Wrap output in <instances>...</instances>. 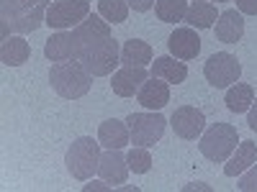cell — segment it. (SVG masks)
I'll list each match as a JSON object with an SVG mask.
<instances>
[{"label":"cell","instance_id":"1","mask_svg":"<svg viewBox=\"0 0 257 192\" xmlns=\"http://www.w3.org/2000/svg\"><path fill=\"white\" fill-rule=\"evenodd\" d=\"M0 18H3V36L8 31L29 34L47 24V0H3L0 3Z\"/></svg>","mask_w":257,"mask_h":192},{"label":"cell","instance_id":"2","mask_svg":"<svg viewBox=\"0 0 257 192\" xmlns=\"http://www.w3.org/2000/svg\"><path fill=\"white\" fill-rule=\"evenodd\" d=\"M49 82L52 90L64 98V100H77L82 95H88L93 88V74L88 72V67L80 59H70V62H54L49 70Z\"/></svg>","mask_w":257,"mask_h":192},{"label":"cell","instance_id":"3","mask_svg":"<svg viewBox=\"0 0 257 192\" xmlns=\"http://www.w3.org/2000/svg\"><path fill=\"white\" fill-rule=\"evenodd\" d=\"M64 164H67V172L75 180L80 182L93 180V174L98 172V164H100V141H95L93 136L75 138L67 148Z\"/></svg>","mask_w":257,"mask_h":192},{"label":"cell","instance_id":"4","mask_svg":"<svg viewBox=\"0 0 257 192\" xmlns=\"http://www.w3.org/2000/svg\"><path fill=\"white\" fill-rule=\"evenodd\" d=\"M239 146V134H237V128H234L231 123H211L203 136H201V154L208 159V162H226L231 154H234V148Z\"/></svg>","mask_w":257,"mask_h":192},{"label":"cell","instance_id":"5","mask_svg":"<svg viewBox=\"0 0 257 192\" xmlns=\"http://www.w3.org/2000/svg\"><path fill=\"white\" fill-rule=\"evenodd\" d=\"M239 74H242V64L229 52L211 54L208 62L203 64V77L208 80L211 88H216V90L231 88L234 82H239Z\"/></svg>","mask_w":257,"mask_h":192},{"label":"cell","instance_id":"6","mask_svg":"<svg viewBox=\"0 0 257 192\" xmlns=\"http://www.w3.org/2000/svg\"><path fill=\"white\" fill-rule=\"evenodd\" d=\"M72 36H75V44H77V59H82L95 46H100L103 41H108L113 34H111V24L103 16H88L82 24H77L72 28Z\"/></svg>","mask_w":257,"mask_h":192},{"label":"cell","instance_id":"7","mask_svg":"<svg viewBox=\"0 0 257 192\" xmlns=\"http://www.w3.org/2000/svg\"><path fill=\"white\" fill-rule=\"evenodd\" d=\"M126 126H128V134H132V144L149 148L162 138L165 128H167V120L157 110L155 113H132L126 118Z\"/></svg>","mask_w":257,"mask_h":192},{"label":"cell","instance_id":"8","mask_svg":"<svg viewBox=\"0 0 257 192\" xmlns=\"http://www.w3.org/2000/svg\"><path fill=\"white\" fill-rule=\"evenodd\" d=\"M90 16V0H54L47 8V26L64 31L75 28Z\"/></svg>","mask_w":257,"mask_h":192},{"label":"cell","instance_id":"9","mask_svg":"<svg viewBox=\"0 0 257 192\" xmlns=\"http://www.w3.org/2000/svg\"><path fill=\"white\" fill-rule=\"evenodd\" d=\"M80 62L88 67V72L93 77H108L121 64V46H118V41L111 36L108 41H103L100 46H95L88 56H82Z\"/></svg>","mask_w":257,"mask_h":192},{"label":"cell","instance_id":"10","mask_svg":"<svg viewBox=\"0 0 257 192\" xmlns=\"http://www.w3.org/2000/svg\"><path fill=\"white\" fill-rule=\"evenodd\" d=\"M170 126H173L175 136H180L185 141H193V138H198L203 134L206 116H203V110L196 108V105H180V108H175L173 118H170Z\"/></svg>","mask_w":257,"mask_h":192},{"label":"cell","instance_id":"11","mask_svg":"<svg viewBox=\"0 0 257 192\" xmlns=\"http://www.w3.org/2000/svg\"><path fill=\"white\" fill-rule=\"evenodd\" d=\"M128 162L123 148H105V154H100V164H98V174L103 182H108L113 187H121L128 177Z\"/></svg>","mask_w":257,"mask_h":192},{"label":"cell","instance_id":"12","mask_svg":"<svg viewBox=\"0 0 257 192\" xmlns=\"http://www.w3.org/2000/svg\"><path fill=\"white\" fill-rule=\"evenodd\" d=\"M167 49L175 59L180 62H190L201 54V36L193 31L190 26H183V28H175L173 36L167 38Z\"/></svg>","mask_w":257,"mask_h":192},{"label":"cell","instance_id":"13","mask_svg":"<svg viewBox=\"0 0 257 192\" xmlns=\"http://www.w3.org/2000/svg\"><path fill=\"white\" fill-rule=\"evenodd\" d=\"M137 100H139V105H144L147 110L165 108V105L170 102V82L149 74L144 80V84L139 88V92H137Z\"/></svg>","mask_w":257,"mask_h":192},{"label":"cell","instance_id":"14","mask_svg":"<svg viewBox=\"0 0 257 192\" xmlns=\"http://www.w3.org/2000/svg\"><path fill=\"white\" fill-rule=\"evenodd\" d=\"M149 77V72L144 67H123L118 72H113L111 77V88L118 98H134L139 92V88L144 84V80Z\"/></svg>","mask_w":257,"mask_h":192},{"label":"cell","instance_id":"15","mask_svg":"<svg viewBox=\"0 0 257 192\" xmlns=\"http://www.w3.org/2000/svg\"><path fill=\"white\" fill-rule=\"evenodd\" d=\"M44 56L49 62H70L77 59V44H75V36L72 31H57L47 38L44 44Z\"/></svg>","mask_w":257,"mask_h":192},{"label":"cell","instance_id":"16","mask_svg":"<svg viewBox=\"0 0 257 192\" xmlns=\"http://www.w3.org/2000/svg\"><path fill=\"white\" fill-rule=\"evenodd\" d=\"M244 36V18L239 10H224L216 18V38L221 44H237V41Z\"/></svg>","mask_w":257,"mask_h":192},{"label":"cell","instance_id":"17","mask_svg":"<svg viewBox=\"0 0 257 192\" xmlns=\"http://www.w3.org/2000/svg\"><path fill=\"white\" fill-rule=\"evenodd\" d=\"M98 141L103 148H126V144L132 141V134H128L126 120H103L98 128Z\"/></svg>","mask_w":257,"mask_h":192},{"label":"cell","instance_id":"18","mask_svg":"<svg viewBox=\"0 0 257 192\" xmlns=\"http://www.w3.org/2000/svg\"><path fill=\"white\" fill-rule=\"evenodd\" d=\"M31 56V46L24 36H3V44H0V62L6 67H21L26 64Z\"/></svg>","mask_w":257,"mask_h":192},{"label":"cell","instance_id":"19","mask_svg":"<svg viewBox=\"0 0 257 192\" xmlns=\"http://www.w3.org/2000/svg\"><path fill=\"white\" fill-rule=\"evenodd\" d=\"M257 162V144L254 141H239V146L234 148V154L226 159V166H224V174L226 177H237L242 172Z\"/></svg>","mask_w":257,"mask_h":192},{"label":"cell","instance_id":"20","mask_svg":"<svg viewBox=\"0 0 257 192\" xmlns=\"http://www.w3.org/2000/svg\"><path fill=\"white\" fill-rule=\"evenodd\" d=\"M152 77H160L170 84H180L188 80V67H185V62L175 56H157L152 64Z\"/></svg>","mask_w":257,"mask_h":192},{"label":"cell","instance_id":"21","mask_svg":"<svg viewBox=\"0 0 257 192\" xmlns=\"http://www.w3.org/2000/svg\"><path fill=\"white\" fill-rule=\"evenodd\" d=\"M216 6L211 0H190L188 13H185V24L190 28H211L216 24Z\"/></svg>","mask_w":257,"mask_h":192},{"label":"cell","instance_id":"22","mask_svg":"<svg viewBox=\"0 0 257 192\" xmlns=\"http://www.w3.org/2000/svg\"><path fill=\"white\" fill-rule=\"evenodd\" d=\"M152 62V46L142 38H128L121 46V64L123 67H147Z\"/></svg>","mask_w":257,"mask_h":192},{"label":"cell","instance_id":"23","mask_svg":"<svg viewBox=\"0 0 257 192\" xmlns=\"http://www.w3.org/2000/svg\"><path fill=\"white\" fill-rule=\"evenodd\" d=\"M226 108L231 113H247L252 108V102H254V90H252V84L247 82H234L229 92H226Z\"/></svg>","mask_w":257,"mask_h":192},{"label":"cell","instance_id":"24","mask_svg":"<svg viewBox=\"0 0 257 192\" xmlns=\"http://www.w3.org/2000/svg\"><path fill=\"white\" fill-rule=\"evenodd\" d=\"M188 6H190L188 0H157L155 13L162 24H180V20H185Z\"/></svg>","mask_w":257,"mask_h":192},{"label":"cell","instance_id":"25","mask_svg":"<svg viewBox=\"0 0 257 192\" xmlns=\"http://www.w3.org/2000/svg\"><path fill=\"white\" fill-rule=\"evenodd\" d=\"M98 13L108 24H123L128 18V3L126 0H98Z\"/></svg>","mask_w":257,"mask_h":192},{"label":"cell","instance_id":"26","mask_svg":"<svg viewBox=\"0 0 257 192\" xmlns=\"http://www.w3.org/2000/svg\"><path fill=\"white\" fill-rule=\"evenodd\" d=\"M126 162H128V169L134 174H147L152 169V156H149L147 146H134L126 152Z\"/></svg>","mask_w":257,"mask_h":192},{"label":"cell","instance_id":"27","mask_svg":"<svg viewBox=\"0 0 257 192\" xmlns=\"http://www.w3.org/2000/svg\"><path fill=\"white\" fill-rule=\"evenodd\" d=\"M237 187H239L242 192H257V162L247 169V172H242Z\"/></svg>","mask_w":257,"mask_h":192},{"label":"cell","instance_id":"28","mask_svg":"<svg viewBox=\"0 0 257 192\" xmlns=\"http://www.w3.org/2000/svg\"><path fill=\"white\" fill-rule=\"evenodd\" d=\"M126 3H128V8H134L137 13H144L149 8H155L157 0H126Z\"/></svg>","mask_w":257,"mask_h":192},{"label":"cell","instance_id":"29","mask_svg":"<svg viewBox=\"0 0 257 192\" xmlns=\"http://www.w3.org/2000/svg\"><path fill=\"white\" fill-rule=\"evenodd\" d=\"M237 8L244 16H257V0H237Z\"/></svg>","mask_w":257,"mask_h":192},{"label":"cell","instance_id":"30","mask_svg":"<svg viewBox=\"0 0 257 192\" xmlns=\"http://www.w3.org/2000/svg\"><path fill=\"white\" fill-rule=\"evenodd\" d=\"M247 126L252 128V131H257V98L252 102V108L247 110Z\"/></svg>","mask_w":257,"mask_h":192},{"label":"cell","instance_id":"31","mask_svg":"<svg viewBox=\"0 0 257 192\" xmlns=\"http://www.w3.org/2000/svg\"><path fill=\"white\" fill-rule=\"evenodd\" d=\"M82 190H85V192H90V190H111V184H108V182L103 184V182H95V180H90L88 184H82Z\"/></svg>","mask_w":257,"mask_h":192},{"label":"cell","instance_id":"32","mask_svg":"<svg viewBox=\"0 0 257 192\" xmlns=\"http://www.w3.org/2000/svg\"><path fill=\"white\" fill-rule=\"evenodd\" d=\"M185 190H208V187H206L203 182H193V184H188Z\"/></svg>","mask_w":257,"mask_h":192},{"label":"cell","instance_id":"33","mask_svg":"<svg viewBox=\"0 0 257 192\" xmlns=\"http://www.w3.org/2000/svg\"><path fill=\"white\" fill-rule=\"evenodd\" d=\"M211 3H226V0H211Z\"/></svg>","mask_w":257,"mask_h":192}]
</instances>
